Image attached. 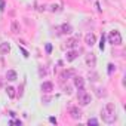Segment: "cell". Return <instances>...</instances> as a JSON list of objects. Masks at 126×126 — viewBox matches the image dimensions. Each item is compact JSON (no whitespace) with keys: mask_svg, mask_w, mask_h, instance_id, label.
<instances>
[{"mask_svg":"<svg viewBox=\"0 0 126 126\" xmlns=\"http://www.w3.org/2000/svg\"><path fill=\"white\" fill-rule=\"evenodd\" d=\"M101 117H102V120L105 122V123H114L116 122V105L113 104V102H108V104H105V107H102V110H101Z\"/></svg>","mask_w":126,"mask_h":126,"instance_id":"obj_1","label":"cell"},{"mask_svg":"<svg viewBox=\"0 0 126 126\" xmlns=\"http://www.w3.org/2000/svg\"><path fill=\"white\" fill-rule=\"evenodd\" d=\"M77 101H79L80 105L85 107V105L91 104L92 96H91V94H89L88 91H85V88H79V92H77Z\"/></svg>","mask_w":126,"mask_h":126,"instance_id":"obj_2","label":"cell"},{"mask_svg":"<svg viewBox=\"0 0 126 126\" xmlns=\"http://www.w3.org/2000/svg\"><path fill=\"white\" fill-rule=\"evenodd\" d=\"M108 43H111L113 46H120L123 43V39H122L120 31H117V30L110 31V34H108Z\"/></svg>","mask_w":126,"mask_h":126,"instance_id":"obj_3","label":"cell"},{"mask_svg":"<svg viewBox=\"0 0 126 126\" xmlns=\"http://www.w3.org/2000/svg\"><path fill=\"white\" fill-rule=\"evenodd\" d=\"M68 114H70V117H71L73 120H80L82 116H83V113H82V110H80L79 107H71L70 111H68Z\"/></svg>","mask_w":126,"mask_h":126,"instance_id":"obj_4","label":"cell"},{"mask_svg":"<svg viewBox=\"0 0 126 126\" xmlns=\"http://www.w3.org/2000/svg\"><path fill=\"white\" fill-rule=\"evenodd\" d=\"M85 62H86V65H88V67L94 68V67L96 65V56H95L94 53H86V56H85Z\"/></svg>","mask_w":126,"mask_h":126,"instance_id":"obj_5","label":"cell"},{"mask_svg":"<svg viewBox=\"0 0 126 126\" xmlns=\"http://www.w3.org/2000/svg\"><path fill=\"white\" fill-rule=\"evenodd\" d=\"M85 43L88 45V46H94L95 43H96V36L94 34V33H88L86 36H85Z\"/></svg>","mask_w":126,"mask_h":126,"instance_id":"obj_6","label":"cell"},{"mask_svg":"<svg viewBox=\"0 0 126 126\" xmlns=\"http://www.w3.org/2000/svg\"><path fill=\"white\" fill-rule=\"evenodd\" d=\"M77 45H79V39H77V37H70V39H67V42H65V47H67V49H76Z\"/></svg>","mask_w":126,"mask_h":126,"instance_id":"obj_7","label":"cell"},{"mask_svg":"<svg viewBox=\"0 0 126 126\" xmlns=\"http://www.w3.org/2000/svg\"><path fill=\"white\" fill-rule=\"evenodd\" d=\"M40 89H42L43 94H50V92L53 91V83H52V82H43V83L40 85Z\"/></svg>","mask_w":126,"mask_h":126,"instance_id":"obj_8","label":"cell"},{"mask_svg":"<svg viewBox=\"0 0 126 126\" xmlns=\"http://www.w3.org/2000/svg\"><path fill=\"white\" fill-rule=\"evenodd\" d=\"M73 85L79 89V88H85V79L82 76H73Z\"/></svg>","mask_w":126,"mask_h":126,"instance_id":"obj_9","label":"cell"},{"mask_svg":"<svg viewBox=\"0 0 126 126\" xmlns=\"http://www.w3.org/2000/svg\"><path fill=\"white\" fill-rule=\"evenodd\" d=\"M76 73H74V70H64L61 74H59V79H61V82H64V80H67V79H70V77H73Z\"/></svg>","mask_w":126,"mask_h":126,"instance_id":"obj_10","label":"cell"},{"mask_svg":"<svg viewBox=\"0 0 126 126\" xmlns=\"http://www.w3.org/2000/svg\"><path fill=\"white\" fill-rule=\"evenodd\" d=\"M77 56H79V50H76V49H70V50L67 52V55H65V58H67V61H68V62L74 61Z\"/></svg>","mask_w":126,"mask_h":126,"instance_id":"obj_11","label":"cell"},{"mask_svg":"<svg viewBox=\"0 0 126 126\" xmlns=\"http://www.w3.org/2000/svg\"><path fill=\"white\" fill-rule=\"evenodd\" d=\"M59 30H61L62 34H71V33H73V27H71L70 24H67V22L62 24V25L59 27Z\"/></svg>","mask_w":126,"mask_h":126,"instance_id":"obj_12","label":"cell"},{"mask_svg":"<svg viewBox=\"0 0 126 126\" xmlns=\"http://www.w3.org/2000/svg\"><path fill=\"white\" fill-rule=\"evenodd\" d=\"M11 52V45L8 42L5 43H0V53H3V55H8Z\"/></svg>","mask_w":126,"mask_h":126,"instance_id":"obj_13","label":"cell"},{"mask_svg":"<svg viewBox=\"0 0 126 126\" xmlns=\"http://www.w3.org/2000/svg\"><path fill=\"white\" fill-rule=\"evenodd\" d=\"M11 31H12V33H15V34L21 31V25H19V22H18L16 19H14V21L11 22Z\"/></svg>","mask_w":126,"mask_h":126,"instance_id":"obj_14","label":"cell"},{"mask_svg":"<svg viewBox=\"0 0 126 126\" xmlns=\"http://www.w3.org/2000/svg\"><path fill=\"white\" fill-rule=\"evenodd\" d=\"M6 79H8L9 82H14V80H16V79H18V74H16V71H15V70H8V71H6Z\"/></svg>","mask_w":126,"mask_h":126,"instance_id":"obj_15","label":"cell"},{"mask_svg":"<svg viewBox=\"0 0 126 126\" xmlns=\"http://www.w3.org/2000/svg\"><path fill=\"white\" fill-rule=\"evenodd\" d=\"M6 94H8V96H9L11 99H14V98L16 96V94H15V88H14V86H8V88H6Z\"/></svg>","mask_w":126,"mask_h":126,"instance_id":"obj_16","label":"cell"},{"mask_svg":"<svg viewBox=\"0 0 126 126\" xmlns=\"http://www.w3.org/2000/svg\"><path fill=\"white\" fill-rule=\"evenodd\" d=\"M95 94H96V96H105V89L104 88H96L95 89Z\"/></svg>","mask_w":126,"mask_h":126,"instance_id":"obj_17","label":"cell"},{"mask_svg":"<svg viewBox=\"0 0 126 126\" xmlns=\"http://www.w3.org/2000/svg\"><path fill=\"white\" fill-rule=\"evenodd\" d=\"M39 74H40V77H43V76H46V74H47V71H46V68H45V67H39Z\"/></svg>","mask_w":126,"mask_h":126,"instance_id":"obj_18","label":"cell"},{"mask_svg":"<svg viewBox=\"0 0 126 126\" xmlns=\"http://www.w3.org/2000/svg\"><path fill=\"white\" fill-rule=\"evenodd\" d=\"M89 79H91L92 82H95V80H98V74H96V73H92V74L89 73Z\"/></svg>","mask_w":126,"mask_h":126,"instance_id":"obj_19","label":"cell"},{"mask_svg":"<svg viewBox=\"0 0 126 126\" xmlns=\"http://www.w3.org/2000/svg\"><path fill=\"white\" fill-rule=\"evenodd\" d=\"M62 89H64V92H65L67 95L71 94V88H70V86H62Z\"/></svg>","mask_w":126,"mask_h":126,"instance_id":"obj_20","label":"cell"},{"mask_svg":"<svg viewBox=\"0 0 126 126\" xmlns=\"http://www.w3.org/2000/svg\"><path fill=\"white\" fill-rule=\"evenodd\" d=\"M113 71H116V67H114V65H113V64H108V73H110V74H111V73H113Z\"/></svg>","mask_w":126,"mask_h":126,"instance_id":"obj_21","label":"cell"},{"mask_svg":"<svg viewBox=\"0 0 126 126\" xmlns=\"http://www.w3.org/2000/svg\"><path fill=\"white\" fill-rule=\"evenodd\" d=\"M88 125H98V120L96 119H89L88 120Z\"/></svg>","mask_w":126,"mask_h":126,"instance_id":"obj_22","label":"cell"},{"mask_svg":"<svg viewBox=\"0 0 126 126\" xmlns=\"http://www.w3.org/2000/svg\"><path fill=\"white\" fill-rule=\"evenodd\" d=\"M99 49H101V50L104 49V36L101 37V43H99Z\"/></svg>","mask_w":126,"mask_h":126,"instance_id":"obj_23","label":"cell"},{"mask_svg":"<svg viewBox=\"0 0 126 126\" xmlns=\"http://www.w3.org/2000/svg\"><path fill=\"white\" fill-rule=\"evenodd\" d=\"M50 50H52V46L49 43H46V52H50Z\"/></svg>","mask_w":126,"mask_h":126,"instance_id":"obj_24","label":"cell"},{"mask_svg":"<svg viewBox=\"0 0 126 126\" xmlns=\"http://www.w3.org/2000/svg\"><path fill=\"white\" fill-rule=\"evenodd\" d=\"M11 123H12V125H21V120H12Z\"/></svg>","mask_w":126,"mask_h":126,"instance_id":"obj_25","label":"cell"},{"mask_svg":"<svg viewBox=\"0 0 126 126\" xmlns=\"http://www.w3.org/2000/svg\"><path fill=\"white\" fill-rule=\"evenodd\" d=\"M21 50H22V53H24V56H25V58H27V56H28V52H27V50H25V49H22V47H21Z\"/></svg>","mask_w":126,"mask_h":126,"instance_id":"obj_26","label":"cell"}]
</instances>
